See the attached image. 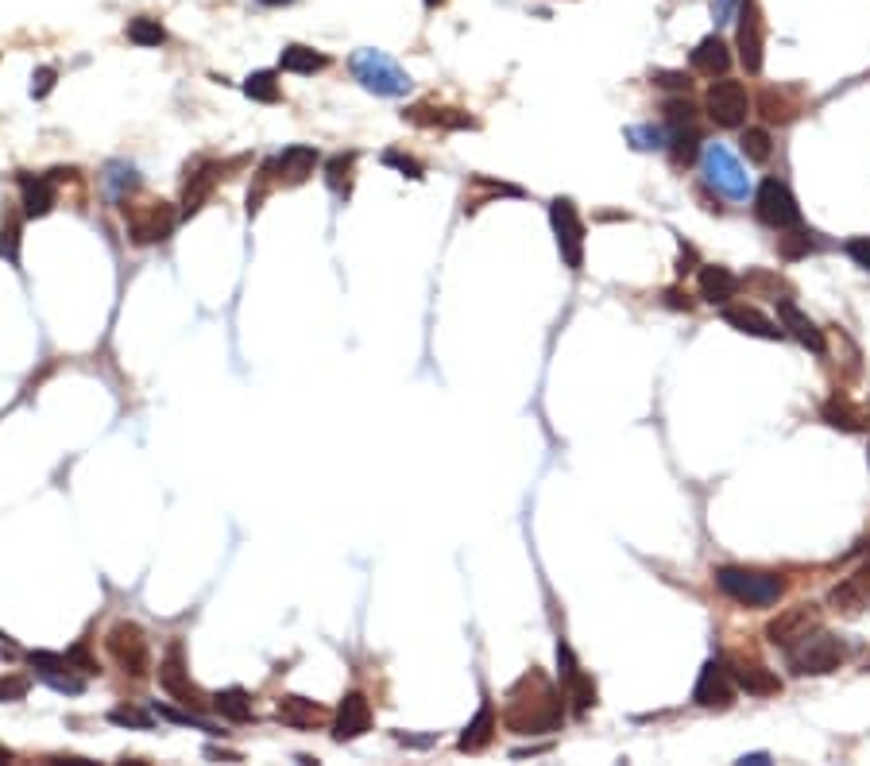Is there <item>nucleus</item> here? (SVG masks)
I'll return each mask as SVG.
<instances>
[{"instance_id":"1","label":"nucleus","mask_w":870,"mask_h":766,"mask_svg":"<svg viewBox=\"0 0 870 766\" xmlns=\"http://www.w3.org/2000/svg\"><path fill=\"white\" fill-rule=\"evenodd\" d=\"M503 724L515 736H553L565 724V701L561 689L542 670H526L503 697Z\"/></svg>"},{"instance_id":"2","label":"nucleus","mask_w":870,"mask_h":766,"mask_svg":"<svg viewBox=\"0 0 870 766\" xmlns=\"http://www.w3.org/2000/svg\"><path fill=\"white\" fill-rule=\"evenodd\" d=\"M716 585L743 608H770L778 604L785 592V581L778 573H762V569H743V565H720L716 569Z\"/></svg>"},{"instance_id":"3","label":"nucleus","mask_w":870,"mask_h":766,"mask_svg":"<svg viewBox=\"0 0 870 766\" xmlns=\"http://www.w3.org/2000/svg\"><path fill=\"white\" fill-rule=\"evenodd\" d=\"M785 654H789V670L797 678H824V674H832V670L843 666L847 647H843L840 635H828V631L816 627L812 635H805L801 643H793Z\"/></svg>"},{"instance_id":"4","label":"nucleus","mask_w":870,"mask_h":766,"mask_svg":"<svg viewBox=\"0 0 870 766\" xmlns=\"http://www.w3.org/2000/svg\"><path fill=\"white\" fill-rule=\"evenodd\" d=\"M348 66H352L356 82L368 89V93H379V97H403L406 89H410V74H406L395 59H387L383 51L364 47V51L352 55Z\"/></svg>"},{"instance_id":"5","label":"nucleus","mask_w":870,"mask_h":766,"mask_svg":"<svg viewBox=\"0 0 870 766\" xmlns=\"http://www.w3.org/2000/svg\"><path fill=\"white\" fill-rule=\"evenodd\" d=\"M174 221H178V213H174L171 202H163V198H140V202H124V225H128V236H132V244H159V240H167L174 229Z\"/></svg>"},{"instance_id":"6","label":"nucleus","mask_w":870,"mask_h":766,"mask_svg":"<svg viewBox=\"0 0 870 766\" xmlns=\"http://www.w3.org/2000/svg\"><path fill=\"white\" fill-rule=\"evenodd\" d=\"M105 650H109V658H113L124 674L147 678V670H151V647H147V635L140 623H128V619L113 623L109 635H105Z\"/></svg>"},{"instance_id":"7","label":"nucleus","mask_w":870,"mask_h":766,"mask_svg":"<svg viewBox=\"0 0 870 766\" xmlns=\"http://www.w3.org/2000/svg\"><path fill=\"white\" fill-rule=\"evenodd\" d=\"M704 182L716 194L731 198V202H747V194H751V175L743 171V163L724 144H708L704 148Z\"/></svg>"},{"instance_id":"8","label":"nucleus","mask_w":870,"mask_h":766,"mask_svg":"<svg viewBox=\"0 0 870 766\" xmlns=\"http://www.w3.org/2000/svg\"><path fill=\"white\" fill-rule=\"evenodd\" d=\"M704 109H708V120L720 128H743L751 117V93L735 78H720L704 93Z\"/></svg>"},{"instance_id":"9","label":"nucleus","mask_w":870,"mask_h":766,"mask_svg":"<svg viewBox=\"0 0 870 766\" xmlns=\"http://www.w3.org/2000/svg\"><path fill=\"white\" fill-rule=\"evenodd\" d=\"M550 225L557 236V252H561V264L569 271L584 267V221H580L577 206L569 198H553L550 202Z\"/></svg>"},{"instance_id":"10","label":"nucleus","mask_w":870,"mask_h":766,"mask_svg":"<svg viewBox=\"0 0 870 766\" xmlns=\"http://www.w3.org/2000/svg\"><path fill=\"white\" fill-rule=\"evenodd\" d=\"M754 213H758L762 225H770V229H778V233L801 225V206H797L793 190L785 186L782 178H766V182L758 186V194H754Z\"/></svg>"},{"instance_id":"11","label":"nucleus","mask_w":870,"mask_h":766,"mask_svg":"<svg viewBox=\"0 0 870 766\" xmlns=\"http://www.w3.org/2000/svg\"><path fill=\"white\" fill-rule=\"evenodd\" d=\"M159 685L171 693V701H178L182 708H205L213 705V701H205V693L190 681V670H186V650L182 643H171L167 654H163V662H159Z\"/></svg>"},{"instance_id":"12","label":"nucleus","mask_w":870,"mask_h":766,"mask_svg":"<svg viewBox=\"0 0 870 766\" xmlns=\"http://www.w3.org/2000/svg\"><path fill=\"white\" fill-rule=\"evenodd\" d=\"M816 627H820V608L816 604H793V608H785V612H778L766 623V639L774 647L789 650L793 643H801L805 635H812Z\"/></svg>"},{"instance_id":"13","label":"nucleus","mask_w":870,"mask_h":766,"mask_svg":"<svg viewBox=\"0 0 870 766\" xmlns=\"http://www.w3.org/2000/svg\"><path fill=\"white\" fill-rule=\"evenodd\" d=\"M727 670H731L735 689H743L747 697H778V693H782V678H778L774 670H766L762 662H754V658L731 654V658H727Z\"/></svg>"},{"instance_id":"14","label":"nucleus","mask_w":870,"mask_h":766,"mask_svg":"<svg viewBox=\"0 0 870 766\" xmlns=\"http://www.w3.org/2000/svg\"><path fill=\"white\" fill-rule=\"evenodd\" d=\"M762 47H766V28H762L758 0H743L739 4V62L747 66V74L762 70Z\"/></svg>"},{"instance_id":"15","label":"nucleus","mask_w":870,"mask_h":766,"mask_svg":"<svg viewBox=\"0 0 870 766\" xmlns=\"http://www.w3.org/2000/svg\"><path fill=\"white\" fill-rule=\"evenodd\" d=\"M693 701L700 708H731L735 701V681H731V670H727V662H704V670H700V678L693 685Z\"/></svg>"},{"instance_id":"16","label":"nucleus","mask_w":870,"mask_h":766,"mask_svg":"<svg viewBox=\"0 0 870 766\" xmlns=\"http://www.w3.org/2000/svg\"><path fill=\"white\" fill-rule=\"evenodd\" d=\"M364 732H372V701L364 693H345V701L337 705V716H333V739L352 743Z\"/></svg>"},{"instance_id":"17","label":"nucleus","mask_w":870,"mask_h":766,"mask_svg":"<svg viewBox=\"0 0 870 766\" xmlns=\"http://www.w3.org/2000/svg\"><path fill=\"white\" fill-rule=\"evenodd\" d=\"M28 662L39 670V678L47 681L51 689L58 693H82L86 689V681L74 678V662H70V654H55V650H31Z\"/></svg>"},{"instance_id":"18","label":"nucleus","mask_w":870,"mask_h":766,"mask_svg":"<svg viewBox=\"0 0 870 766\" xmlns=\"http://www.w3.org/2000/svg\"><path fill=\"white\" fill-rule=\"evenodd\" d=\"M410 124L418 128H441V132H464V128H476V117H468L464 109L453 105H430V101H418L403 113Z\"/></svg>"},{"instance_id":"19","label":"nucleus","mask_w":870,"mask_h":766,"mask_svg":"<svg viewBox=\"0 0 870 766\" xmlns=\"http://www.w3.org/2000/svg\"><path fill=\"white\" fill-rule=\"evenodd\" d=\"M186 175H190V171H186ZM221 178H225V167H221V163H209V159L194 163V175L186 178V190H182V217H194V213L209 202V194L217 190Z\"/></svg>"},{"instance_id":"20","label":"nucleus","mask_w":870,"mask_h":766,"mask_svg":"<svg viewBox=\"0 0 870 766\" xmlns=\"http://www.w3.org/2000/svg\"><path fill=\"white\" fill-rule=\"evenodd\" d=\"M20 206H24V217H47L58 202V182L55 175H31V171H20Z\"/></svg>"},{"instance_id":"21","label":"nucleus","mask_w":870,"mask_h":766,"mask_svg":"<svg viewBox=\"0 0 870 766\" xmlns=\"http://www.w3.org/2000/svg\"><path fill=\"white\" fill-rule=\"evenodd\" d=\"M271 167H275V182L302 186L306 178L314 175V167H318V151L310 148V144H290V148H283V155L271 159Z\"/></svg>"},{"instance_id":"22","label":"nucleus","mask_w":870,"mask_h":766,"mask_svg":"<svg viewBox=\"0 0 870 766\" xmlns=\"http://www.w3.org/2000/svg\"><path fill=\"white\" fill-rule=\"evenodd\" d=\"M275 716H279L287 728H298V732H314V728H321V724L329 720V712H325L318 701H306V697H298V693L279 697Z\"/></svg>"},{"instance_id":"23","label":"nucleus","mask_w":870,"mask_h":766,"mask_svg":"<svg viewBox=\"0 0 870 766\" xmlns=\"http://www.w3.org/2000/svg\"><path fill=\"white\" fill-rule=\"evenodd\" d=\"M778 318H782V329H789L809 353L816 356H828V341H824V333L816 329L812 318H805L801 310H797V302H789V298H778Z\"/></svg>"},{"instance_id":"24","label":"nucleus","mask_w":870,"mask_h":766,"mask_svg":"<svg viewBox=\"0 0 870 766\" xmlns=\"http://www.w3.org/2000/svg\"><path fill=\"white\" fill-rule=\"evenodd\" d=\"M724 322L731 329H739V333H747V337H762V341H782L785 329L778 322H770L762 310H754V306H724Z\"/></svg>"},{"instance_id":"25","label":"nucleus","mask_w":870,"mask_h":766,"mask_svg":"<svg viewBox=\"0 0 870 766\" xmlns=\"http://www.w3.org/2000/svg\"><path fill=\"white\" fill-rule=\"evenodd\" d=\"M689 62H693L696 74H704V78H724L727 70H731V51H727V43L720 35H704L693 47Z\"/></svg>"},{"instance_id":"26","label":"nucleus","mask_w":870,"mask_h":766,"mask_svg":"<svg viewBox=\"0 0 870 766\" xmlns=\"http://www.w3.org/2000/svg\"><path fill=\"white\" fill-rule=\"evenodd\" d=\"M758 113H762L766 124H793L805 109H801V97H797L793 89L770 86V89L758 93Z\"/></svg>"},{"instance_id":"27","label":"nucleus","mask_w":870,"mask_h":766,"mask_svg":"<svg viewBox=\"0 0 870 766\" xmlns=\"http://www.w3.org/2000/svg\"><path fill=\"white\" fill-rule=\"evenodd\" d=\"M739 275L735 271H727L720 264H704L700 267V298L704 302H712V306H727L731 298L739 295Z\"/></svg>"},{"instance_id":"28","label":"nucleus","mask_w":870,"mask_h":766,"mask_svg":"<svg viewBox=\"0 0 870 766\" xmlns=\"http://www.w3.org/2000/svg\"><path fill=\"white\" fill-rule=\"evenodd\" d=\"M495 732H499V716H495L492 701H484V705H480V712L472 716V724H468V728L461 732L457 747H461V751H468V755H476V751H484V747L492 743Z\"/></svg>"},{"instance_id":"29","label":"nucleus","mask_w":870,"mask_h":766,"mask_svg":"<svg viewBox=\"0 0 870 766\" xmlns=\"http://www.w3.org/2000/svg\"><path fill=\"white\" fill-rule=\"evenodd\" d=\"M325 66H329V55H321L314 47H302V43H287L279 51V70H287V74H318Z\"/></svg>"},{"instance_id":"30","label":"nucleus","mask_w":870,"mask_h":766,"mask_svg":"<svg viewBox=\"0 0 870 766\" xmlns=\"http://www.w3.org/2000/svg\"><path fill=\"white\" fill-rule=\"evenodd\" d=\"M828 604H832V612L855 619V616H863V608L870 604V596H867V589L859 585V577H847V581H840L836 589L828 592Z\"/></svg>"},{"instance_id":"31","label":"nucleus","mask_w":870,"mask_h":766,"mask_svg":"<svg viewBox=\"0 0 870 766\" xmlns=\"http://www.w3.org/2000/svg\"><path fill=\"white\" fill-rule=\"evenodd\" d=\"M213 708L232 720V724H248L256 712H252V697L240 689V685H229V689H221V693H213Z\"/></svg>"},{"instance_id":"32","label":"nucleus","mask_w":870,"mask_h":766,"mask_svg":"<svg viewBox=\"0 0 870 766\" xmlns=\"http://www.w3.org/2000/svg\"><path fill=\"white\" fill-rule=\"evenodd\" d=\"M820 414H824V422L828 426H836V430H847V434H859L867 422H863V414L855 411L843 395H836V399H828L824 407H820Z\"/></svg>"},{"instance_id":"33","label":"nucleus","mask_w":870,"mask_h":766,"mask_svg":"<svg viewBox=\"0 0 870 766\" xmlns=\"http://www.w3.org/2000/svg\"><path fill=\"white\" fill-rule=\"evenodd\" d=\"M244 93H248L252 101H260V105H279V101H283V86H279V78H275L271 70H256V74L244 82Z\"/></svg>"},{"instance_id":"34","label":"nucleus","mask_w":870,"mask_h":766,"mask_svg":"<svg viewBox=\"0 0 870 766\" xmlns=\"http://www.w3.org/2000/svg\"><path fill=\"white\" fill-rule=\"evenodd\" d=\"M352 163H356L352 151H348V155H333V159L325 163V182H329V190H333L337 198H348V190H352Z\"/></svg>"},{"instance_id":"35","label":"nucleus","mask_w":870,"mask_h":766,"mask_svg":"<svg viewBox=\"0 0 870 766\" xmlns=\"http://www.w3.org/2000/svg\"><path fill=\"white\" fill-rule=\"evenodd\" d=\"M673 148H669V155H673V163L677 167H689L696 159V148H700V132H696V124H685V128H673V140H669Z\"/></svg>"},{"instance_id":"36","label":"nucleus","mask_w":870,"mask_h":766,"mask_svg":"<svg viewBox=\"0 0 870 766\" xmlns=\"http://www.w3.org/2000/svg\"><path fill=\"white\" fill-rule=\"evenodd\" d=\"M739 148H743V155H747L751 163H770V155H774V140H770L766 128H743Z\"/></svg>"},{"instance_id":"37","label":"nucleus","mask_w":870,"mask_h":766,"mask_svg":"<svg viewBox=\"0 0 870 766\" xmlns=\"http://www.w3.org/2000/svg\"><path fill=\"white\" fill-rule=\"evenodd\" d=\"M128 39L136 43V47H163L167 43V31L159 20H151V16H136L132 24H128Z\"/></svg>"},{"instance_id":"38","label":"nucleus","mask_w":870,"mask_h":766,"mask_svg":"<svg viewBox=\"0 0 870 766\" xmlns=\"http://www.w3.org/2000/svg\"><path fill=\"white\" fill-rule=\"evenodd\" d=\"M812 248H816V240H812V233H809V229H801V225L785 229V236L778 240V252H782V260H801V256H809Z\"/></svg>"},{"instance_id":"39","label":"nucleus","mask_w":870,"mask_h":766,"mask_svg":"<svg viewBox=\"0 0 870 766\" xmlns=\"http://www.w3.org/2000/svg\"><path fill=\"white\" fill-rule=\"evenodd\" d=\"M105 186H109V194H113L116 202H124V186L136 190V186H140V175H136V167H128V163H109Z\"/></svg>"},{"instance_id":"40","label":"nucleus","mask_w":870,"mask_h":766,"mask_svg":"<svg viewBox=\"0 0 870 766\" xmlns=\"http://www.w3.org/2000/svg\"><path fill=\"white\" fill-rule=\"evenodd\" d=\"M627 140H631V148L638 151L666 148V132H662L658 124H631V128H627Z\"/></svg>"},{"instance_id":"41","label":"nucleus","mask_w":870,"mask_h":766,"mask_svg":"<svg viewBox=\"0 0 870 766\" xmlns=\"http://www.w3.org/2000/svg\"><path fill=\"white\" fill-rule=\"evenodd\" d=\"M565 693H569V701L577 705V712H588V708H596V681L588 678L584 670H580L577 678L569 681V685H561Z\"/></svg>"},{"instance_id":"42","label":"nucleus","mask_w":870,"mask_h":766,"mask_svg":"<svg viewBox=\"0 0 870 766\" xmlns=\"http://www.w3.org/2000/svg\"><path fill=\"white\" fill-rule=\"evenodd\" d=\"M155 716H163V720H171V724H182V728H198V732H209V736H221V728H213V724H205L202 716L194 712V708H186V712H178V708H167V705H155Z\"/></svg>"},{"instance_id":"43","label":"nucleus","mask_w":870,"mask_h":766,"mask_svg":"<svg viewBox=\"0 0 870 766\" xmlns=\"http://www.w3.org/2000/svg\"><path fill=\"white\" fill-rule=\"evenodd\" d=\"M0 256L8 264H20V217L8 213L4 217V229H0Z\"/></svg>"},{"instance_id":"44","label":"nucleus","mask_w":870,"mask_h":766,"mask_svg":"<svg viewBox=\"0 0 870 766\" xmlns=\"http://www.w3.org/2000/svg\"><path fill=\"white\" fill-rule=\"evenodd\" d=\"M383 163H387V167H395L399 175L414 178V182H418V178H426V167H422L414 155H403V151H383Z\"/></svg>"},{"instance_id":"45","label":"nucleus","mask_w":870,"mask_h":766,"mask_svg":"<svg viewBox=\"0 0 870 766\" xmlns=\"http://www.w3.org/2000/svg\"><path fill=\"white\" fill-rule=\"evenodd\" d=\"M557 674H561V685H569V681L580 674L577 654H573V647H569L565 639H557Z\"/></svg>"},{"instance_id":"46","label":"nucleus","mask_w":870,"mask_h":766,"mask_svg":"<svg viewBox=\"0 0 870 766\" xmlns=\"http://www.w3.org/2000/svg\"><path fill=\"white\" fill-rule=\"evenodd\" d=\"M55 82H58L55 66H39V70L31 74V97H35V101H43V97L55 89Z\"/></svg>"},{"instance_id":"47","label":"nucleus","mask_w":870,"mask_h":766,"mask_svg":"<svg viewBox=\"0 0 870 766\" xmlns=\"http://www.w3.org/2000/svg\"><path fill=\"white\" fill-rule=\"evenodd\" d=\"M666 117L673 128H685V124H696V109L689 105V101L673 97V101H666Z\"/></svg>"},{"instance_id":"48","label":"nucleus","mask_w":870,"mask_h":766,"mask_svg":"<svg viewBox=\"0 0 870 766\" xmlns=\"http://www.w3.org/2000/svg\"><path fill=\"white\" fill-rule=\"evenodd\" d=\"M109 720L120 724V728H151V716H147V712H136V708H113Z\"/></svg>"},{"instance_id":"49","label":"nucleus","mask_w":870,"mask_h":766,"mask_svg":"<svg viewBox=\"0 0 870 766\" xmlns=\"http://www.w3.org/2000/svg\"><path fill=\"white\" fill-rule=\"evenodd\" d=\"M843 252L863 267V271H870V236H851V240L843 244Z\"/></svg>"},{"instance_id":"50","label":"nucleus","mask_w":870,"mask_h":766,"mask_svg":"<svg viewBox=\"0 0 870 766\" xmlns=\"http://www.w3.org/2000/svg\"><path fill=\"white\" fill-rule=\"evenodd\" d=\"M28 678H0V705L4 701H24L28 697Z\"/></svg>"},{"instance_id":"51","label":"nucleus","mask_w":870,"mask_h":766,"mask_svg":"<svg viewBox=\"0 0 870 766\" xmlns=\"http://www.w3.org/2000/svg\"><path fill=\"white\" fill-rule=\"evenodd\" d=\"M712 16H716V28H720V24H731V16H735V0H716Z\"/></svg>"},{"instance_id":"52","label":"nucleus","mask_w":870,"mask_h":766,"mask_svg":"<svg viewBox=\"0 0 870 766\" xmlns=\"http://www.w3.org/2000/svg\"><path fill=\"white\" fill-rule=\"evenodd\" d=\"M666 306H673V310H693L689 295H681V291H666Z\"/></svg>"},{"instance_id":"53","label":"nucleus","mask_w":870,"mask_h":766,"mask_svg":"<svg viewBox=\"0 0 870 766\" xmlns=\"http://www.w3.org/2000/svg\"><path fill=\"white\" fill-rule=\"evenodd\" d=\"M859 585H863V589H867V596H870V565L863 569V573H859Z\"/></svg>"},{"instance_id":"54","label":"nucleus","mask_w":870,"mask_h":766,"mask_svg":"<svg viewBox=\"0 0 870 766\" xmlns=\"http://www.w3.org/2000/svg\"><path fill=\"white\" fill-rule=\"evenodd\" d=\"M0 763H12V751H8L4 743H0Z\"/></svg>"},{"instance_id":"55","label":"nucleus","mask_w":870,"mask_h":766,"mask_svg":"<svg viewBox=\"0 0 870 766\" xmlns=\"http://www.w3.org/2000/svg\"><path fill=\"white\" fill-rule=\"evenodd\" d=\"M260 4H267V8H283V4H290V0H260Z\"/></svg>"}]
</instances>
